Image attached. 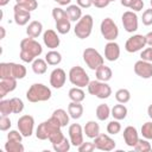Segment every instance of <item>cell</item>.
Segmentation results:
<instances>
[{"mask_svg": "<svg viewBox=\"0 0 152 152\" xmlns=\"http://www.w3.org/2000/svg\"><path fill=\"white\" fill-rule=\"evenodd\" d=\"M96 118L100 120V121H104V120H107L108 118H109V115H110V108H109V106L108 104H106V103H101V104H99L97 107H96Z\"/></svg>", "mask_w": 152, "mask_h": 152, "instance_id": "4dcf8cb0", "label": "cell"}, {"mask_svg": "<svg viewBox=\"0 0 152 152\" xmlns=\"http://www.w3.org/2000/svg\"><path fill=\"white\" fill-rule=\"evenodd\" d=\"M120 57V46L118 43L108 42L104 45V58L109 62H115Z\"/></svg>", "mask_w": 152, "mask_h": 152, "instance_id": "ac0fdd59", "label": "cell"}, {"mask_svg": "<svg viewBox=\"0 0 152 152\" xmlns=\"http://www.w3.org/2000/svg\"><path fill=\"white\" fill-rule=\"evenodd\" d=\"M61 128H62L61 124L53 116H51L50 119H48L38 125V127L36 129V138L39 140H46V139H49L51 133H53L55 131L61 129Z\"/></svg>", "mask_w": 152, "mask_h": 152, "instance_id": "277c9868", "label": "cell"}, {"mask_svg": "<svg viewBox=\"0 0 152 152\" xmlns=\"http://www.w3.org/2000/svg\"><path fill=\"white\" fill-rule=\"evenodd\" d=\"M42 32H43V24L38 20L31 21L26 27V33L31 38H38Z\"/></svg>", "mask_w": 152, "mask_h": 152, "instance_id": "7402d4cb", "label": "cell"}, {"mask_svg": "<svg viewBox=\"0 0 152 152\" xmlns=\"http://www.w3.org/2000/svg\"><path fill=\"white\" fill-rule=\"evenodd\" d=\"M51 89L43 83H33L26 91V99L32 103L48 101L51 99Z\"/></svg>", "mask_w": 152, "mask_h": 152, "instance_id": "7a4b0ae2", "label": "cell"}, {"mask_svg": "<svg viewBox=\"0 0 152 152\" xmlns=\"http://www.w3.org/2000/svg\"><path fill=\"white\" fill-rule=\"evenodd\" d=\"M110 4L109 0H93V5L97 8H104Z\"/></svg>", "mask_w": 152, "mask_h": 152, "instance_id": "f907efd6", "label": "cell"}, {"mask_svg": "<svg viewBox=\"0 0 152 152\" xmlns=\"http://www.w3.org/2000/svg\"><path fill=\"white\" fill-rule=\"evenodd\" d=\"M32 70L37 75H43L48 70V62L42 58H36L32 62Z\"/></svg>", "mask_w": 152, "mask_h": 152, "instance_id": "83f0119b", "label": "cell"}, {"mask_svg": "<svg viewBox=\"0 0 152 152\" xmlns=\"http://www.w3.org/2000/svg\"><path fill=\"white\" fill-rule=\"evenodd\" d=\"M13 15H14V21L17 25L19 26H24L28 23V20L31 19V12L24 7H21L20 5L15 4L13 7Z\"/></svg>", "mask_w": 152, "mask_h": 152, "instance_id": "2e32d148", "label": "cell"}, {"mask_svg": "<svg viewBox=\"0 0 152 152\" xmlns=\"http://www.w3.org/2000/svg\"><path fill=\"white\" fill-rule=\"evenodd\" d=\"M17 88V80L12 77L0 78V99H4L8 93Z\"/></svg>", "mask_w": 152, "mask_h": 152, "instance_id": "44dd1931", "label": "cell"}, {"mask_svg": "<svg viewBox=\"0 0 152 152\" xmlns=\"http://www.w3.org/2000/svg\"><path fill=\"white\" fill-rule=\"evenodd\" d=\"M88 93L90 95L96 96L97 99H108L112 95V88L107 84V82H102L99 80L90 81L88 84Z\"/></svg>", "mask_w": 152, "mask_h": 152, "instance_id": "52a82bcc", "label": "cell"}, {"mask_svg": "<svg viewBox=\"0 0 152 152\" xmlns=\"http://www.w3.org/2000/svg\"><path fill=\"white\" fill-rule=\"evenodd\" d=\"M121 131V124L119 122V120H112V121H109L108 122V125H107V132H108V134H118L119 132Z\"/></svg>", "mask_w": 152, "mask_h": 152, "instance_id": "ab89813d", "label": "cell"}, {"mask_svg": "<svg viewBox=\"0 0 152 152\" xmlns=\"http://www.w3.org/2000/svg\"><path fill=\"white\" fill-rule=\"evenodd\" d=\"M11 113H13L12 103H11V99H10V100L1 99V101H0V114H1V115H7V116H8Z\"/></svg>", "mask_w": 152, "mask_h": 152, "instance_id": "74e56055", "label": "cell"}, {"mask_svg": "<svg viewBox=\"0 0 152 152\" xmlns=\"http://www.w3.org/2000/svg\"><path fill=\"white\" fill-rule=\"evenodd\" d=\"M141 134L145 139L152 140V121H147L141 126Z\"/></svg>", "mask_w": 152, "mask_h": 152, "instance_id": "b9f144b4", "label": "cell"}, {"mask_svg": "<svg viewBox=\"0 0 152 152\" xmlns=\"http://www.w3.org/2000/svg\"><path fill=\"white\" fill-rule=\"evenodd\" d=\"M26 68L23 64L13 62H2L0 63V78L12 77L15 80H21L26 76Z\"/></svg>", "mask_w": 152, "mask_h": 152, "instance_id": "3957f363", "label": "cell"}, {"mask_svg": "<svg viewBox=\"0 0 152 152\" xmlns=\"http://www.w3.org/2000/svg\"><path fill=\"white\" fill-rule=\"evenodd\" d=\"M121 21L124 25V28L129 32L133 33L138 30V15L135 14L134 11H126L124 12L122 17H121Z\"/></svg>", "mask_w": 152, "mask_h": 152, "instance_id": "7c38bea8", "label": "cell"}, {"mask_svg": "<svg viewBox=\"0 0 152 152\" xmlns=\"http://www.w3.org/2000/svg\"><path fill=\"white\" fill-rule=\"evenodd\" d=\"M56 28H57L58 33L66 34L71 28V21L69 20V18H63V19L56 21Z\"/></svg>", "mask_w": 152, "mask_h": 152, "instance_id": "d6a6232c", "label": "cell"}, {"mask_svg": "<svg viewBox=\"0 0 152 152\" xmlns=\"http://www.w3.org/2000/svg\"><path fill=\"white\" fill-rule=\"evenodd\" d=\"M11 125H12L11 124V120H10V118L7 115H1L0 116V129L2 132L8 131L11 128Z\"/></svg>", "mask_w": 152, "mask_h": 152, "instance_id": "7dc6e473", "label": "cell"}, {"mask_svg": "<svg viewBox=\"0 0 152 152\" xmlns=\"http://www.w3.org/2000/svg\"><path fill=\"white\" fill-rule=\"evenodd\" d=\"M23 134L20 133V131H10L7 133V140H15V141H21L23 140Z\"/></svg>", "mask_w": 152, "mask_h": 152, "instance_id": "c3c4849f", "label": "cell"}, {"mask_svg": "<svg viewBox=\"0 0 152 152\" xmlns=\"http://www.w3.org/2000/svg\"><path fill=\"white\" fill-rule=\"evenodd\" d=\"M140 57H141V59L152 63V46L144 49V50L141 51V53H140Z\"/></svg>", "mask_w": 152, "mask_h": 152, "instance_id": "681fc988", "label": "cell"}, {"mask_svg": "<svg viewBox=\"0 0 152 152\" xmlns=\"http://www.w3.org/2000/svg\"><path fill=\"white\" fill-rule=\"evenodd\" d=\"M52 17L55 19V21H58L63 18H68L66 15V12L64 10H62L61 7H53L52 8Z\"/></svg>", "mask_w": 152, "mask_h": 152, "instance_id": "7bdbcfd3", "label": "cell"}, {"mask_svg": "<svg viewBox=\"0 0 152 152\" xmlns=\"http://www.w3.org/2000/svg\"><path fill=\"white\" fill-rule=\"evenodd\" d=\"M43 52L42 45L31 37L24 38L20 42V59L25 63H32L36 58H38Z\"/></svg>", "mask_w": 152, "mask_h": 152, "instance_id": "6da1fadb", "label": "cell"}, {"mask_svg": "<svg viewBox=\"0 0 152 152\" xmlns=\"http://www.w3.org/2000/svg\"><path fill=\"white\" fill-rule=\"evenodd\" d=\"M146 46V38L142 34H133L125 43V50L129 53L138 52Z\"/></svg>", "mask_w": 152, "mask_h": 152, "instance_id": "30bf717a", "label": "cell"}, {"mask_svg": "<svg viewBox=\"0 0 152 152\" xmlns=\"http://www.w3.org/2000/svg\"><path fill=\"white\" fill-rule=\"evenodd\" d=\"M109 1H110V2H112V1H115V0H109Z\"/></svg>", "mask_w": 152, "mask_h": 152, "instance_id": "94428289", "label": "cell"}, {"mask_svg": "<svg viewBox=\"0 0 152 152\" xmlns=\"http://www.w3.org/2000/svg\"><path fill=\"white\" fill-rule=\"evenodd\" d=\"M66 81V74L62 68H56L50 74V84L51 87L59 89L65 84Z\"/></svg>", "mask_w": 152, "mask_h": 152, "instance_id": "e0dca14e", "label": "cell"}, {"mask_svg": "<svg viewBox=\"0 0 152 152\" xmlns=\"http://www.w3.org/2000/svg\"><path fill=\"white\" fill-rule=\"evenodd\" d=\"M122 137H124V140H125V144L129 147H134V145L138 142L139 140V133L137 131L135 127L133 126H127L125 129H124V133H122Z\"/></svg>", "mask_w": 152, "mask_h": 152, "instance_id": "ffe728a7", "label": "cell"}, {"mask_svg": "<svg viewBox=\"0 0 152 152\" xmlns=\"http://www.w3.org/2000/svg\"><path fill=\"white\" fill-rule=\"evenodd\" d=\"M133 148L137 152H150V151H152V146L146 139H139Z\"/></svg>", "mask_w": 152, "mask_h": 152, "instance_id": "d590c367", "label": "cell"}, {"mask_svg": "<svg viewBox=\"0 0 152 152\" xmlns=\"http://www.w3.org/2000/svg\"><path fill=\"white\" fill-rule=\"evenodd\" d=\"M147 115L152 119V103L148 106V108H147Z\"/></svg>", "mask_w": 152, "mask_h": 152, "instance_id": "6f0895ef", "label": "cell"}, {"mask_svg": "<svg viewBox=\"0 0 152 152\" xmlns=\"http://www.w3.org/2000/svg\"><path fill=\"white\" fill-rule=\"evenodd\" d=\"M68 133H69L70 142H71L72 146L78 147V146L83 142V134H84V131H83V128H82V126H81L80 124H71V125L69 126Z\"/></svg>", "mask_w": 152, "mask_h": 152, "instance_id": "4fadbf2b", "label": "cell"}, {"mask_svg": "<svg viewBox=\"0 0 152 152\" xmlns=\"http://www.w3.org/2000/svg\"><path fill=\"white\" fill-rule=\"evenodd\" d=\"M18 129L23 134L24 138H28L32 135L33 129H34V119L32 115L25 114L21 115L18 119Z\"/></svg>", "mask_w": 152, "mask_h": 152, "instance_id": "8fae6325", "label": "cell"}, {"mask_svg": "<svg viewBox=\"0 0 152 152\" xmlns=\"http://www.w3.org/2000/svg\"><path fill=\"white\" fill-rule=\"evenodd\" d=\"M150 4H151V7H152V0H151V1H150Z\"/></svg>", "mask_w": 152, "mask_h": 152, "instance_id": "91938a15", "label": "cell"}, {"mask_svg": "<svg viewBox=\"0 0 152 152\" xmlns=\"http://www.w3.org/2000/svg\"><path fill=\"white\" fill-rule=\"evenodd\" d=\"M100 31L102 37L108 42H114L119 36V27L112 18H104L101 21Z\"/></svg>", "mask_w": 152, "mask_h": 152, "instance_id": "ba28073f", "label": "cell"}, {"mask_svg": "<svg viewBox=\"0 0 152 152\" xmlns=\"http://www.w3.org/2000/svg\"><path fill=\"white\" fill-rule=\"evenodd\" d=\"M127 108L124 103H119V104H115L112 109H110V115L115 119V120H124L126 116H127Z\"/></svg>", "mask_w": 152, "mask_h": 152, "instance_id": "4316f807", "label": "cell"}, {"mask_svg": "<svg viewBox=\"0 0 152 152\" xmlns=\"http://www.w3.org/2000/svg\"><path fill=\"white\" fill-rule=\"evenodd\" d=\"M15 2H17L18 5H20L21 7L28 10L30 12H31V11H34V10L38 7L37 0H15Z\"/></svg>", "mask_w": 152, "mask_h": 152, "instance_id": "60d3db41", "label": "cell"}, {"mask_svg": "<svg viewBox=\"0 0 152 152\" xmlns=\"http://www.w3.org/2000/svg\"><path fill=\"white\" fill-rule=\"evenodd\" d=\"M5 150H6V152H24L25 147L21 144V141L7 140V142L5 144Z\"/></svg>", "mask_w": 152, "mask_h": 152, "instance_id": "836d02e7", "label": "cell"}, {"mask_svg": "<svg viewBox=\"0 0 152 152\" xmlns=\"http://www.w3.org/2000/svg\"><path fill=\"white\" fill-rule=\"evenodd\" d=\"M10 2V0H0V6H6Z\"/></svg>", "mask_w": 152, "mask_h": 152, "instance_id": "680465c9", "label": "cell"}, {"mask_svg": "<svg viewBox=\"0 0 152 152\" xmlns=\"http://www.w3.org/2000/svg\"><path fill=\"white\" fill-rule=\"evenodd\" d=\"M83 61L87 64V66L91 70H96L99 66H101L104 63L103 57L101 53L94 49V48H87L83 51Z\"/></svg>", "mask_w": 152, "mask_h": 152, "instance_id": "9c48e42d", "label": "cell"}, {"mask_svg": "<svg viewBox=\"0 0 152 152\" xmlns=\"http://www.w3.org/2000/svg\"><path fill=\"white\" fill-rule=\"evenodd\" d=\"M76 2L81 8H89L93 5V0H76Z\"/></svg>", "mask_w": 152, "mask_h": 152, "instance_id": "816d5d0a", "label": "cell"}, {"mask_svg": "<svg viewBox=\"0 0 152 152\" xmlns=\"http://www.w3.org/2000/svg\"><path fill=\"white\" fill-rule=\"evenodd\" d=\"M83 131H84V134H86L88 138L94 139V138H96V137L100 134V126H99V124H97L96 121L90 120V121H88V122L86 124Z\"/></svg>", "mask_w": 152, "mask_h": 152, "instance_id": "d4e9b609", "label": "cell"}, {"mask_svg": "<svg viewBox=\"0 0 152 152\" xmlns=\"http://www.w3.org/2000/svg\"><path fill=\"white\" fill-rule=\"evenodd\" d=\"M70 146H71V142L64 137V139L57 144H52V147L56 152H68L70 150Z\"/></svg>", "mask_w": 152, "mask_h": 152, "instance_id": "8d00e7d4", "label": "cell"}, {"mask_svg": "<svg viewBox=\"0 0 152 152\" xmlns=\"http://www.w3.org/2000/svg\"><path fill=\"white\" fill-rule=\"evenodd\" d=\"M120 2H121V5H122L124 7H127V8H131V5L133 4V0H121Z\"/></svg>", "mask_w": 152, "mask_h": 152, "instance_id": "f5cc1de1", "label": "cell"}, {"mask_svg": "<svg viewBox=\"0 0 152 152\" xmlns=\"http://www.w3.org/2000/svg\"><path fill=\"white\" fill-rule=\"evenodd\" d=\"M53 1H56V2H57V4H59L61 6L70 5V2H71V0H53Z\"/></svg>", "mask_w": 152, "mask_h": 152, "instance_id": "11a10c76", "label": "cell"}, {"mask_svg": "<svg viewBox=\"0 0 152 152\" xmlns=\"http://www.w3.org/2000/svg\"><path fill=\"white\" fill-rule=\"evenodd\" d=\"M141 20H142V24L146 25V26L152 25V7L144 11L142 17H141Z\"/></svg>", "mask_w": 152, "mask_h": 152, "instance_id": "bcb514c9", "label": "cell"}, {"mask_svg": "<svg viewBox=\"0 0 152 152\" xmlns=\"http://www.w3.org/2000/svg\"><path fill=\"white\" fill-rule=\"evenodd\" d=\"M0 32H1L0 39H4V38H5V36H6V31H5V27H4V26H1V27H0Z\"/></svg>", "mask_w": 152, "mask_h": 152, "instance_id": "9f6ffc18", "label": "cell"}, {"mask_svg": "<svg viewBox=\"0 0 152 152\" xmlns=\"http://www.w3.org/2000/svg\"><path fill=\"white\" fill-rule=\"evenodd\" d=\"M68 96H69V99H70L71 101H74V102H82V101L86 99V94H84V91L82 90V88H80V87H74V88H71V89L69 90V93H68Z\"/></svg>", "mask_w": 152, "mask_h": 152, "instance_id": "f546056e", "label": "cell"}, {"mask_svg": "<svg viewBox=\"0 0 152 152\" xmlns=\"http://www.w3.org/2000/svg\"><path fill=\"white\" fill-rule=\"evenodd\" d=\"M45 61L49 65H58L62 62V55L56 50H51L45 55Z\"/></svg>", "mask_w": 152, "mask_h": 152, "instance_id": "1f68e13d", "label": "cell"}, {"mask_svg": "<svg viewBox=\"0 0 152 152\" xmlns=\"http://www.w3.org/2000/svg\"><path fill=\"white\" fill-rule=\"evenodd\" d=\"M96 147H95V144L94 142H90V141H83L78 147H77V150H78V152H91V151H94Z\"/></svg>", "mask_w": 152, "mask_h": 152, "instance_id": "f6af8a7d", "label": "cell"}, {"mask_svg": "<svg viewBox=\"0 0 152 152\" xmlns=\"http://www.w3.org/2000/svg\"><path fill=\"white\" fill-rule=\"evenodd\" d=\"M115 99H116V101L119 103H124L125 104L131 100V93H129L128 89L121 88L115 93Z\"/></svg>", "mask_w": 152, "mask_h": 152, "instance_id": "e575fe53", "label": "cell"}, {"mask_svg": "<svg viewBox=\"0 0 152 152\" xmlns=\"http://www.w3.org/2000/svg\"><path fill=\"white\" fill-rule=\"evenodd\" d=\"M43 42L44 44L51 49V50H55L56 48L59 46L61 44V40H59V37L58 34L56 33L55 30H46L44 33H43Z\"/></svg>", "mask_w": 152, "mask_h": 152, "instance_id": "d6986e66", "label": "cell"}, {"mask_svg": "<svg viewBox=\"0 0 152 152\" xmlns=\"http://www.w3.org/2000/svg\"><path fill=\"white\" fill-rule=\"evenodd\" d=\"M69 81L72 86L80 87V88L88 87V84L90 82L88 74L80 65H75L69 70Z\"/></svg>", "mask_w": 152, "mask_h": 152, "instance_id": "8992f818", "label": "cell"}, {"mask_svg": "<svg viewBox=\"0 0 152 152\" xmlns=\"http://www.w3.org/2000/svg\"><path fill=\"white\" fill-rule=\"evenodd\" d=\"M65 12L70 21L77 23L82 18V8L78 5H68Z\"/></svg>", "mask_w": 152, "mask_h": 152, "instance_id": "cb8c5ba5", "label": "cell"}, {"mask_svg": "<svg viewBox=\"0 0 152 152\" xmlns=\"http://www.w3.org/2000/svg\"><path fill=\"white\" fill-rule=\"evenodd\" d=\"M93 25H94V20L90 14L82 15V18L76 23V25L74 27V32H75L76 37L80 39L88 38L91 34Z\"/></svg>", "mask_w": 152, "mask_h": 152, "instance_id": "5b68a950", "label": "cell"}, {"mask_svg": "<svg viewBox=\"0 0 152 152\" xmlns=\"http://www.w3.org/2000/svg\"><path fill=\"white\" fill-rule=\"evenodd\" d=\"M51 116H53V118L61 124L62 127H64V126H66V125L69 124V118H70V115H69V113H66V112H65L64 109H62V108H58V109L53 110V113H52Z\"/></svg>", "mask_w": 152, "mask_h": 152, "instance_id": "f1b7e54d", "label": "cell"}, {"mask_svg": "<svg viewBox=\"0 0 152 152\" xmlns=\"http://www.w3.org/2000/svg\"><path fill=\"white\" fill-rule=\"evenodd\" d=\"M63 139H64V134L62 133V131H61V129L55 131V132H53V133H51V134H50V137H49V141H50L51 144H57V142L62 141Z\"/></svg>", "mask_w": 152, "mask_h": 152, "instance_id": "ee69618b", "label": "cell"}, {"mask_svg": "<svg viewBox=\"0 0 152 152\" xmlns=\"http://www.w3.org/2000/svg\"><path fill=\"white\" fill-rule=\"evenodd\" d=\"M68 113L70 115V118L77 120L83 115V106L81 104V102H74L71 101L68 104Z\"/></svg>", "mask_w": 152, "mask_h": 152, "instance_id": "484cf974", "label": "cell"}, {"mask_svg": "<svg viewBox=\"0 0 152 152\" xmlns=\"http://www.w3.org/2000/svg\"><path fill=\"white\" fill-rule=\"evenodd\" d=\"M95 75H96V80L102 81V82H108L113 76V71L109 66L102 64L95 70Z\"/></svg>", "mask_w": 152, "mask_h": 152, "instance_id": "603a6c76", "label": "cell"}, {"mask_svg": "<svg viewBox=\"0 0 152 152\" xmlns=\"http://www.w3.org/2000/svg\"><path fill=\"white\" fill-rule=\"evenodd\" d=\"M95 147L100 151H113L115 148V141L108 134H99L94 138Z\"/></svg>", "mask_w": 152, "mask_h": 152, "instance_id": "5bb4252c", "label": "cell"}, {"mask_svg": "<svg viewBox=\"0 0 152 152\" xmlns=\"http://www.w3.org/2000/svg\"><path fill=\"white\" fill-rule=\"evenodd\" d=\"M11 103H12V109L14 114H20L24 110V102L19 97H12L11 99Z\"/></svg>", "mask_w": 152, "mask_h": 152, "instance_id": "f35d334b", "label": "cell"}, {"mask_svg": "<svg viewBox=\"0 0 152 152\" xmlns=\"http://www.w3.org/2000/svg\"><path fill=\"white\" fill-rule=\"evenodd\" d=\"M145 38H146V45L152 46V32H148V33L145 36Z\"/></svg>", "mask_w": 152, "mask_h": 152, "instance_id": "db71d44e", "label": "cell"}, {"mask_svg": "<svg viewBox=\"0 0 152 152\" xmlns=\"http://www.w3.org/2000/svg\"><path fill=\"white\" fill-rule=\"evenodd\" d=\"M134 72L137 76L141 78H145V80L151 78L152 77V63L144 61V59L137 61L134 64Z\"/></svg>", "mask_w": 152, "mask_h": 152, "instance_id": "9a60e30c", "label": "cell"}]
</instances>
